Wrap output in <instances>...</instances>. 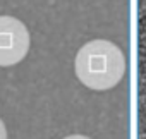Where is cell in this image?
Here are the masks:
<instances>
[{"label":"cell","mask_w":146,"mask_h":139,"mask_svg":"<svg viewBox=\"0 0 146 139\" xmlns=\"http://www.w3.org/2000/svg\"><path fill=\"white\" fill-rule=\"evenodd\" d=\"M78 79L90 89L105 91L120 83L125 72V58L117 45L107 40L88 41L74 58Z\"/></svg>","instance_id":"1"},{"label":"cell","mask_w":146,"mask_h":139,"mask_svg":"<svg viewBox=\"0 0 146 139\" xmlns=\"http://www.w3.org/2000/svg\"><path fill=\"white\" fill-rule=\"evenodd\" d=\"M29 50L28 28L12 16H0V67L19 64Z\"/></svg>","instance_id":"2"},{"label":"cell","mask_w":146,"mask_h":139,"mask_svg":"<svg viewBox=\"0 0 146 139\" xmlns=\"http://www.w3.org/2000/svg\"><path fill=\"white\" fill-rule=\"evenodd\" d=\"M0 139H7V129H5V124L0 118Z\"/></svg>","instance_id":"3"},{"label":"cell","mask_w":146,"mask_h":139,"mask_svg":"<svg viewBox=\"0 0 146 139\" xmlns=\"http://www.w3.org/2000/svg\"><path fill=\"white\" fill-rule=\"evenodd\" d=\"M64 139H91V137H88V136H81V134H74V136H67V137H64Z\"/></svg>","instance_id":"4"}]
</instances>
